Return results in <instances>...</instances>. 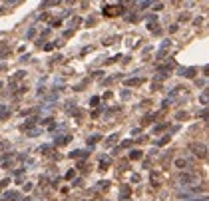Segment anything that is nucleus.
<instances>
[{
    "instance_id": "19",
    "label": "nucleus",
    "mask_w": 209,
    "mask_h": 201,
    "mask_svg": "<svg viewBox=\"0 0 209 201\" xmlns=\"http://www.w3.org/2000/svg\"><path fill=\"white\" fill-rule=\"evenodd\" d=\"M26 76V72H24V70H20V72H16V78H24Z\"/></svg>"
},
{
    "instance_id": "20",
    "label": "nucleus",
    "mask_w": 209,
    "mask_h": 201,
    "mask_svg": "<svg viewBox=\"0 0 209 201\" xmlns=\"http://www.w3.org/2000/svg\"><path fill=\"white\" fill-rule=\"evenodd\" d=\"M98 185H100V187H102V189H106V187H108V185H109V183H108V181H100V183H98Z\"/></svg>"
},
{
    "instance_id": "18",
    "label": "nucleus",
    "mask_w": 209,
    "mask_h": 201,
    "mask_svg": "<svg viewBox=\"0 0 209 201\" xmlns=\"http://www.w3.org/2000/svg\"><path fill=\"white\" fill-rule=\"evenodd\" d=\"M74 175H76V173H74V169H70V171L66 173V179H72V177H74Z\"/></svg>"
},
{
    "instance_id": "10",
    "label": "nucleus",
    "mask_w": 209,
    "mask_h": 201,
    "mask_svg": "<svg viewBox=\"0 0 209 201\" xmlns=\"http://www.w3.org/2000/svg\"><path fill=\"white\" fill-rule=\"evenodd\" d=\"M142 157V151H139V149H133L132 153H129V159H139Z\"/></svg>"
},
{
    "instance_id": "7",
    "label": "nucleus",
    "mask_w": 209,
    "mask_h": 201,
    "mask_svg": "<svg viewBox=\"0 0 209 201\" xmlns=\"http://www.w3.org/2000/svg\"><path fill=\"white\" fill-rule=\"evenodd\" d=\"M70 135H62V138H58L56 141H54V145H64V144H68V141H70Z\"/></svg>"
},
{
    "instance_id": "5",
    "label": "nucleus",
    "mask_w": 209,
    "mask_h": 201,
    "mask_svg": "<svg viewBox=\"0 0 209 201\" xmlns=\"http://www.w3.org/2000/svg\"><path fill=\"white\" fill-rule=\"evenodd\" d=\"M36 122H38V118H28V120H26V124H22V125H20V129L28 131V129H30V125H34Z\"/></svg>"
},
{
    "instance_id": "6",
    "label": "nucleus",
    "mask_w": 209,
    "mask_h": 201,
    "mask_svg": "<svg viewBox=\"0 0 209 201\" xmlns=\"http://www.w3.org/2000/svg\"><path fill=\"white\" fill-rule=\"evenodd\" d=\"M70 157H88V151H84V149H76V151L70 153Z\"/></svg>"
},
{
    "instance_id": "14",
    "label": "nucleus",
    "mask_w": 209,
    "mask_h": 201,
    "mask_svg": "<svg viewBox=\"0 0 209 201\" xmlns=\"http://www.w3.org/2000/svg\"><path fill=\"white\" fill-rule=\"evenodd\" d=\"M139 84H142L139 78H136V80H128V86H139Z\"/></svg>"
},
{
    "instance_id": "8",
    "label": "nucleus",
    "mask_w": 209,
    "mask_h": 201,
    "mask_svg": "<svg viewBox=\"0 0 209 201\" xmlns=\"http://www.w3.org/2000/svg\"><path fill=\"white\" fill-rule=\"evenodd\" d=\"M152 185H153V187H159V175H157L155 171L152 173Z\"/></svg>"
},
{
    "instance_id": "11",
    "label": "nucleus",
    "mask_w": 209,
    "mask_h": 201,
    "mask_svg": "<svg viewBox=\"0 0 209 201\" xmlns=\"http://www.w3.org/2000/svg\"><path fill=\"white\" fill-rule=\"evenodd\" d=\"M175 167H179V169L187 167V161H185V159H175Z\"/></svg>"
},
{
    "instance_id": "13",
    "label": "nucleus",
    "mask_w": 209,
    "mask_h": 201,
    "mask_svg": "<svg viewBox=\"0 0 209 201\" xmlns=\"http://www.w3.org/2000/svg\"><path fill=\"white\" fill-rule=\"evenodd\" d=\"M26 135H30V138H36V135H40V129H28V131H26Z\"/></svg>"
},
{
    "instance_id": "2",
    "label": "nucleus",
    "mask_w": 209,
    "mask_h": 201,
    "mask_svg": "<svg viewBox=\"0 0 209 201\" xmlns=\"http://www.w3.org/2000/svg\"><path fill=\"white\" fill-rule=\"evenodd\" d=\"M179 181L181 183H195V181H197V175H193V173H181Z\"/></svg>"
},
{
    "instance_id": "16",
    "label": "nucleus",
    "mask_w": 209,
    "mask_h": 201,
    "mask_svg": "<svg viewBox=\"0 0 209 201\" xmlns=\"http://www.w3.org/2000/svg\"><path fill=\"white\" fill-rule=\"evenodd\" d=\"M129 195V187H124V189H122V197H128Z\"/></svg>"
},
{
    "instance_id": "27",
    "label": "nucleus",
    "mask_w": 209,
    "mask_h": 201,
    "mask_svg": "<svg viewBox=\"0 0 209 201\" xmlns=\"http://www.w3.org/2000/svg\"><path fill=\"white\" fill-rule=\"evenodd\" d=\"M2 86H4V84H2V82H0V90H2Z\"/></svg>"
},
{
    "instance_id": "17",
    "label": "nucleus",
    "mask_w": 209,
    "mask_h": 201,
    "mask_svg": "<svg viewBox=\"0 0 209 201\" xmlns=\"http://www.w3.org/2000/svg\"><path fill=\"white\" fill-rule=\"evenodd\" d=\"M90 104H92V105H98V104H100V98H92Z\"/></svg>"
},
{
    "instance_id": "12",
    "label": "nucleus",
    "mask_w": 209,
    "mask_h": 201,
    "mask_svg": "<svg viewBox=\"0 0 209 201\" xmlns=\"http://www.w3.org/2000/svg\"><path fill=\"white\" fill-rule=\"evenodd\" d=\"M155 22H157L155 16H149V18H147V26H149V28H153V26H155Z\"/></svg>"
},
{
    "instance_id": "22",
    "label": "nucleus",
    "mask_w": 209,
    "mask_h": 201,
    "mask_svg": "<svg viewBox=\"0 0 209 201\" xmlns=\"http://www.w3.org/2000/svg\"><path fill=\"white\" fill-rule=\"evenodd\" d=\"M46 94V88H38V96H44Z\"/></svg>"
},
{
    "instance_id": "3",
    "label": "nucleus",
    "mask_w": 209,
    "mask_h": 201,
    "mask_svg": "<svg viewBox=\"0 0 209 201\" xmlns=\"http://www.w3.org/2000/svg\"><path fill=\"white\" fill-rule=\"evenodd\" d=\"M18 199H20L18 191H6L4 193V201H18Z\"/></svg>"
},
{
    "instance_id": "9",
    "label": "nucleus",
    "mask_w": 209,
    "mask_h": 201,
    "mask_svg": "<svg viewBox=\"0 0 209 201\" xmlns=\"http://www.w3.org/2000/svg\"><path fill=\"white\" fill-rule=\"evenodd\" d=\"M100 139H102V135H98V134H96V135H92V138L88 139V145H94V144H98Z\"/></svg>"
},
{
    "instance_id": "4",
    "label": "nucleus",
    "mask_w": 209,
    "mask_h": 201,
    "mask_svg": "<svg viewBox=\"0 0 209 201\" xmlns=\"http://www.w3.org/2000/svg\"><path fill=\"white\" fill-rule=\"evenodd\" d=\"M179 74H181V76H185V78H193L195 74H197V70H195V68H183Z\"/></svg>"
},
{
    "instance_id": "25",
    "label": "nucleus",
    "mask_w": 209,
    "mask_h": 201,
    "mask_svg": "<svg viewBox=\"0 0 209 201\" xmlns=\"http://www.w3.org/2000/svg\"><path fill=\"white\" fill-rule=\"evenodd\" d=\"M22 201H32V199H30V197H26V199H22Z\"/></svg>"
},
{
    "instance_id": "1",
    "label": "nucleus",
    "mask_w": 209,
    "mask_h": 201,
    "mask_svg": "<svg viewBox=\"0 0 209 201\" xmlns=\"http://www.w3.org/2000/svg\"><path fill=\"white\" fill-rule=\"evenodd\" d=\"M191 151L197 155V157H207V148H205L203 144H191Z\"/></svg>"
},
{
    "instance_id": "26",
    "label": "nucleus",
    "mask_w": 209,
    "mask_h": 201,
    "mask_svg": "<svg viewBox=\"0 0 209 201\" xmlns=\"http://www.w3.org/2000/svg\"><path fill=\"white\" fill-rule=\"evenodd\" d=\"M199 201H209V197H205V199H199Z\"/></svg>"
},
{
    "instance_id": "23",
    "label": "nucleus",
    "mask_w": 209,
    "mask_h": 201,
    "mask_svg": "<svg viewBox=\"0 0 209 201\" xmlns=\"http://www.w3.org/2000/svg\"><path fill=\"white\" fill-rule=\"evenodd\" d=\"M138 6H139V8H147V6H149V2H139Z\"/></svg>"
},
{
    "instance_id": "24",
    "label": "nucleus",
    "mask_w": 209,
    "mask_h": 201,
    "mask_svg": "<svg viewBox=\"0 0 209 201\" xmlns=\"http://www.w3.org/2000/svg\"><path fill=\"white\" fill-rule=\"evenodd\" d=\"M8 185V179H2V181H0V187H6Z\"/></svg>"
},
{
    "instance_id": "15",
    "label": "nucleus",
    "mask_w": 209,
    "mask_h": 201,
    "mask_svg": "<svg viewBox=\"0 0 209 201\" xmlns=\"http://www.w3.org/2000/svg\"><path fill=\"white\" fill-rule=\"evenodd\" d=\"M167 141H169V138H167V135H165V138H163V139H159V141H157V145H165Z\"/></svg>"
},
{
    "instance_id": "21",
    "label": "nucleus",
    "mask_w": 209,
    "mask_h": 201,
    "mask_svg": "<svg viewBox=\"0 0 209 201\" xmlns=\"http://www.w3.org/2000/svg\"><path fill=\"white\" fill-rule=\"evenodd\" d=\"M8 148V141H0V149H6Z\"/></svg>"
}]
</instances>
